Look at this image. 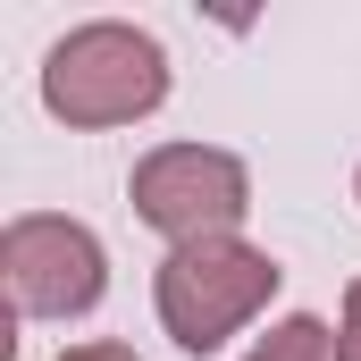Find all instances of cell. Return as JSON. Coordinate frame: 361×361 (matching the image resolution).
Instances as JSON below:
<instances>
[{"instance_id":"cell-1","label":"cell","mask_w":361,"mask_h":361,"mask_svg":"<svg viewBox=\"0 0 361 361\" xmlns=\"http://www.w3.org/2000/svg\"><path fill=\"white\" fill-rule=\"evenodd\" d=\"M42 101L68 126H135L169 101V51L143 25H118V17L76 25L42 59Z\"/></svg>"},{"instance_id":"cell-2","label":"cell","mask_w":361,"mask_h":361,"mask_svg":"<svg viewBox=\"0 0 361 361\" xmlns=\"http://www.w3.org/2000/svg\"><path fill=\"white\" fill-rule=\"evenodd\" d=\"M277 261L244 235H210V244H177L160 277H152V302H160V328L177 336L185 353H219L261 302L277 294Z\"/></svg>"},{"instance_id":"cell-3","label":"cell","mask_w":361,"mask_h":361,"mask_svg":"<svg viewBox=\"0 0 361 361\" xmlns=\"http://www.w3.org/2000/svg\"><path fill=\"white\" fill-rule=\"evenodd\" d=\"M252 210V177L235 152H210V143H160L135 160V219L160 227L169 244H210V235H235Z\"/></svg>"},{"instance_id":"cell-4","label":"cell","mask_w":361,"mask_h":361,"mask_svg":"<svg viewBox=\"0 0 361 361\" xmlns=\"http://www.w3.org/2000/svg\"><path fill=\"white\" fill-rule=\"evenodd\" d=\"M0 277H8V302L25 319H76V311L101 302V286H109V252H101L92 227L34 210V219H8Z\"/></svg>"},{"instance_id":"cell-5","label":"cell","mask_w":361,"mask_h":361,"mask_svg":"<svg viewBox=\"0 0 361 361\" xmlns=\"http://www.w3.org/2000/svg\"><path fill=\"white\" fill-rule=\"evenodd\" d=\"M244 361H336V336H328V319L294 311V319H277V328H269Z\"/></svg>"},{"instance_id":"cell-6","label":"cell","mask_w":361,"mask_h":361,"mask_svg":"<svg viewBox=\"0 0 361 361\" xmlns=\"http://www.w3.org/2000/svg\"><path fill=\"white\" fill-rule=\"evenodd\" d=\"M336 361H361V277L345 286V328H336Z\"/></svg>"},{"instance_id":"cell-7","label":"cell","mask_w":361,"mask_h":361,"mask_svg":"<svg viewBox=\"0 0 361 361\" xmlns=\"http://www.w3.org/2000/svg\"><path fill=\"white\" fill-rule=\"evenodd\" d=\"M59 361H135V345H76V353H59Z\"/></svg>"},{"instance_id":"cell-8","label":"cell","mask_w":361,"mask_h":361,"mask_svg":"<svg viewBox=\"0 0 361 361\" xmlns=\"http://www.w3.org/2000/svg\"><path fill=\"white\" fill-rule=\"evenodd\" d=\"M353 193H361V177H353Z\"/></svg>"}]
</instances>
